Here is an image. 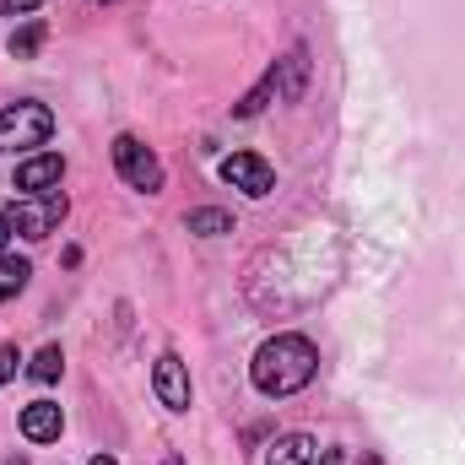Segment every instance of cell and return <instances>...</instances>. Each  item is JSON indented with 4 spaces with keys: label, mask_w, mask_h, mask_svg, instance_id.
I'll return each instance as SVG.
<instances>
[{
    "label": "cell",
    "mask_w": 465,
    "mask_h": 465,
    "mask_svg": "<svg viewBox=\"0 0 465 465\" xmlns=\"http://www.w3.org/2000/svg\"><path fill=\"white\" fill-rule=\"evenodd\" d=\"M114 168H119V179H124L130 190H141V195H157V190H163V163H157V152L141 146L135 135H119L114 141Z\"/></svg>",
    "instance_id": "obj_4"
},
{
    "label": "cell",
    "mask_w": 465,
    "mask_h": 465,
    "mask_svg": "<svg viewBox=\"0 0 465 465\" xmlns=\"http://www.w3.org/2000/svg\"><path fill=\"white\" fill-rule=\"evenodd\" d=\"M54 135V114L44 109V104H11V109H0V152H33V146H44Z\"/></svg>",
    "instance_id": "obj_2"
},
{
    "label": "cell",
    "mask_w": 465,
    "mask_h": 465,
    "mask_svg": "<svg viewBox=\"0 0 465 465\" xmlns=\"http://www.w3.org/2000/svg\"><path fill=\"white\" fill-rule=\"evenodd\" d=\"M44 0H0V16H27V11H38Z\"/></svg>",
    "instance_id": "obj_16"
},
{
    "label": "cell",
    "mask_w": 465,
    "mask_h": 465,
    "mask_svg": "<svg viewBox=\"0 0 465 465\" xmlns=\"http://www.w3.org/2000/svg\"><path fill=\"white\" fill-rule=\"evenodd\" d=\"M5 223H11V232H22V238H49V232L65 223V195L60 190H49V195H16L5 206Z\"/></svg>",
    "instance_id": "obj_3"
},
{
    "label": "cell",
    "mask_w": 465,
    "mask_h": 465,
    "mask_svg": "<svg viewBox=\"0 0 465 465\" xmlns=\"http://www.w3.org/2000/svg\"><path fill=\"white\" fill-rule=\"evenodd\" d=\"M93 465H114V455H93Z\"/></svg>",
    "instance_id": "obj_20"
},
{
    "label": "cell",
    "mask_w": 465,
    "mask_h": 465,
    "mask_svg": "<svg viewBox=\"0 0 465 465\" xmlns=\"http://www.w3.org/2000/svg\"><path fill=\"white\" fill-rule=\"evenodd\" d=\"M60 428H65V417H60L54 401H33V406H22V439H27V444H54Z\"/></svg>",
    "instance_id": "obj_8"
},
{
    "label": "cell",
    "mask_w": 465,
    "mask_h": 465,
    "mask_svg": "<svg viewBox=\"0 0 465 465\" xmlns=\"http://www.w3.org/2000/svg\"><path fill=\"white\" fill-rule=\"evenodd\" d=\"M314 465H341V455H336V450H320V460Z\"/></svg>",
    "instance_id": "obj_18"
},
{
    "label": "cell",
    "mask_w": 465,
    "mask_h": 465,
    "mask_svg": "<svg viewBox=\"0 0 465 465\" xmlns=\"http://www.w3.org/2000/svg\"><path fill=\"white\" fill-rule=\"evenodd\" d=\"M38 44H44V22H27V27H22V33L11 38V54H16V60H27V54H33Z\"/></svg>",
    "instance_id": "obj_14"
},
{
    "label": "cell",
    "mask_w": 465,
    "mask_h": 465,
    "mask_svg": "<svg viewBox=\"0 0 465 465\" xmlns=\"http://www.w3.org/2000/svg\"><path fill=\"white\" fill-rule=\"evenodd\" d=\"M314 460H320V444H314L309 433H287V439H276L271 455H265V465H314Z\"/></svg>",
    "instance_id": "obj_9"
},
{
    "label": "cell",
    "mask_w": 465,
    "mask_h": 465,
    "mask_svg": "<svg viewBox=\"0 0 465 465\" xmlns=\"http://www.w3.org/2000/svg\"><path fill=\"white\" fill-rule=\"evenodd\" d=\"M16 362H22V351H16V347H0V384L16 373Z\"/></svg>",
    "instance_id": "obj_17"
},
{
    "label": "cell",
    "mask_w": 465,
    "mask_h": 465,
    "mask_svg": "<svg viewBox=\"0 0 465 465\" xmlns=\"http://www.w3.org/2000/svg\"><path fill=\"white\" fill-rule=\"evenodd\" d=\"M5 238H11V223H5V212H0V254H5Z\"/></svg>",
    "instance_id": "obj_19"
},
{
    "label": "cell",
    "mask_w": 465,
    "mask_h": 465,
    "mask_svg": "<svg viewBox=\"0 0 465 465\" xmlns=\"http://www.w3.org/2000/svg\"><path fill=\"white\" fill-rule=\"evenodd\" d=\"M11 465H22V460H11Z\"/></svg>",
    "instance_id": "obj_22"
},
{
    "label": "cell",
    "mask_w": 465,
    "mask_h": 465,
    "mask_svg": "<svg viewBox=\"0 0 465 465\" xmlns=\"http://www.w3.org/2000/svg\"><path fill=\"white\" fill-rule=\"evenodd\" d=\"M60 368H65L60 347H44L38 357H33V379H38V384H54V379H60Z\"/></svg>",
    "instance_id": "obj_12"
},
{
    "label": "cell",
    "mask_w": 465,
    "mask_h": 465,
    "mask_svg": "<svg viewBox=\"0 0 465 465\" xmlns=\"http://www.w3.org/2000/svg\"><path fill=\"white\" fill-rule=\"evenodd\" d=\"M223 179H228L232 190L254 195V201L276 190V173H271V163H265V157H254V152H232V157H223Z\"/></svg>",
    "instance_id": "obj_5"
},
{
    "label": "cell",
    "mask_w": 465,
    "mask_h": 465,
    "mask_svg": "<svg viewBox=\"0 0 465 465\" xmlns=\"http://www.w3.org/2000/svg\"><path fill=\"white\" fill-rule=\"evenodd\" d=\"M60 179H65V157L60 152H38V157H27L16 168V190L22 195H49V190H60Z\"/></svg>",
    "instance_id": "obj_7"
},
{
    "label": "cell",
    "mask_w": 465,
    "mask_h": 465,
    "mask_svg": "<svg viewBox=\"0 0 465 465\" xmlns=\"http://www.w3.org/2000/svg\"><path fill=\"white\" fill-rule=\"evenodd\" d=\"M282 71H287V76L276 82V98L298 104V98H303V76H309V54H303V49H292V54L282 60Z\"/></svg>",
    "instance_id": "obj_10"
},
{
    "label": "cell",
    "mask_w": 465,
    "mask_h": 465,
    "mask_svg": "<svg viewBox=\"0 0 465 465\" xmlns=\"http://www.w3.org/2000/svg\"><path fill=\"white\" fill-rule=\"evenodd\" d=\"M27 276H33V265H27V260L0 254V303H5V298H16V292L27 287Z\"/></svg>",
    "instance_id": "obj_11"
},
{
    "label": "cell",
    "mask_w": 465,
    "mask_h": 465,
    "mask_svg": "<svg viewBox=\"0 0 465 465\" xmlns=\"http://www.w3.org/2000/svg\"><path fill=\"white\" fill-rule=\"evenodd\" d=\"M314 373H320V351H314L309 336H271L265 347L254 351V362H249L254 390H260V395H271V401L298 395Z\"/></svg>",
    "instance_id": "obj_1"
},
{
    "label": "cell",
    "mask_w": 465,
    "mask_h": 465,
    "mask_svg": "<svg viewBox=\"0 0 465 465\" xmlns=\"http://www.w3.org/2000/svg\"><path fill=\"white\" fill-rule=\"evenodd\" d=\"M190 232H206V238L212 232H232V217L228 212H212V206L206 212H190Z\"/></svg>",
    "instance_id": "obj_13"
},
{
    "label": "cell",
    "mask_w": 465,
    "mask_h": 465,
    "mask_svg": "<svg viewBox=\"0 0 465 465\" xmlns=\"http://www.w3.org/2000/svg\"><path fill=\"white\" fill-rule=\"evenodd\" d=\"M271 93H276V71H271V76H265V82H260V87H254V93H249L243 104H238V114H243V119H249V114H260V109L271 104Z\"/></svg>",
    "instance_id": "obj_15"
},
{
    "label": "cell",
    "mask_w": 465,
    "mask_h": 465,
    "mask_svg": "<svg viewBox=\"0 0 465 465\" xmlns=\"http://www.w3.org/2000/svg\"><path fill=\"white\" fill-rule=\"evenodd\" d=\"M93 5H104V0H93Z\"/></svg>",
    "instance_id": "obj_21"
},
{
    "label": "cell",
    "mask_w": 465,
    "mask_h": 465,
    "mask_svg": "<svg viewBox=\"0 0 465 465\" xmlns=\"http://www.w3.org/2000/svg\"><path fill=\"white\" fill-rule=\"evenodd\" d=\"M152 390H157V401H163L168 411H190V373H184V362H179L173 351L157 357V368H152Z\"/></svg>",
    "instance_id": "obj_6"
}]
</instances>
